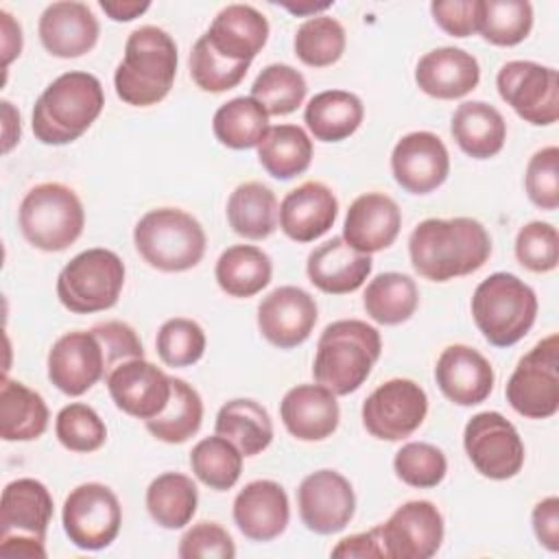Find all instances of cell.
<instances>
[{
	"label": "cell",
	"instance_id": "cell-1",
	"mask_svg": "<svg viewBox=\"0 0 559 559\" xmlns=\"http://www.w3.org/2000/svg\"><path fill=\"white\" fill-rule=\"evenodd\" d=\"M408 255L424 280L448 282L478 271L491 255V238L476 218H426L408 238Z\"/></svg>",
	"mask_w": 559,
	"mask_h": 559
},
{
	"label": "cell",
	"instance_id": "cell-2",
	"mask_svg": "<svg viewBox=\"0 0 559 559\" xmlns=\"http://www.w3.org/2000/svg\"><path fill=\"white\" fill-rule=\"evenodd\" d=\"M177 61V44L164 28L138 26L129 33L124 57L114 72L118 98L133 107L157 105L175 83Z\"/></svg>",
	"mask_w": 559,
	"mask_h": 559
},
{
	"label": "cell",
	"instance_id": "cell-3",
	"mask_svg": "<svg viewBox=\"0 0 559 559\" xmlns=\"http://www.w3.org/2000/svg\"><path fill=\"white\" fill-rule=\"evenodd\" d=\"M105 107L100 81L81 70L59 74L37 98L31 127L41 144H70L79 140Z\"/></svg>",
	"mask_w": 559,
	"mask_h": 559
},
{
	"label": "cell",
	"instance_id": "cell-4",
	"mask_svg": "<svg viewBox=\"0 0 559 559\" xmlns=\"http://www.w3.org/2000/svg\"><path fill=\"white\" fill-rule=\"evenodd\" d=\"M382 352L380 332L360 319H341L319 336L312 362L317 384L334 395H349L369 378Z\"/></svg>",
	"mask_w": 559,
	"mask_h": 559
},
{
	"label": "cell",
	"instance_id": "cell-5",
	"mask_svg": "<svg viewBox=\"0 0 559 559\" xmlns=\"http://www.w3.org/2000/svg\"><path fill=\"white\" fill-rule=\"evenodd\" d=\"M472 317L496 347L522 341L537 317V295L513 273H491L472 295Z\"/></svg>",
	"mask_w": 559,
	"mask_h": 559
},
{
	"label": "cell",
	"instance_id": "cell-6",
	"mask_svg": "<svg viewBox=\"0 0 559 559\" xmlns=\"http://www.w3.org/2000/svg\"><path fill=\"white\" fill-rule=\"evenodd\" d=\"M201 223L179 207L148 210L133 229V245L140 258L164 273H179L197 266L205 253Z\"/></svg>",
	"mask_w": 559,
	"mask_h": 559
},
{
	"label": "cell",
	"instance_id": "cell-7",
	"mask_svg": "<svg viewBox=\"0 0 559 559\" xmlns=\"http://www.w3.org/2000/svg\"><path fill=\"white\" fill-rule=\"evenodd\" d=\"M17 221L28 245L41 251H63L83 234L85 210L70 186L46 181L24 194Z\"/></svg>",
	"mask_w": 559,
	"mask_h": 559
},
{
	"label": "cell",
	"instance_id": "cell-8",
	"mask_svg": "<svg viewBox=\"0 0 559 559\" xmlns=\"http://www.w3.org/2000/svg\"><path fill=\"white\" fill-rule=\"evenodd\" d=\"M52 511V496L44 483L11 480L0 498V555L46 559L44 542Z\"/></svg>",
	"mask_w": 559,
	"mask_h": 559
},
{
	"label": "cell",
	"instance_id": "cell-9",
	"mask_svg": "<svg viewBox=\"0 0 559 559\" xmlns=\"http://www.w3.org/2000/svg\"><path fill=\"white\" fill-rule=\"evenodd\" d=\"M124 286V262L118 253L94 247L76 253L57 277V297L74 314L109 310Z\"/></svg>",
	"mask_w": 559,
	"mask_h": 559
},
{
	"label": "cell",
	"instance_id": "cell-10",
	"mask_svg": "<svg viewBox=\"0 0 559 559\" xmlns=\"http://www.w3.org/2000/svg\"><path fill=\"white\" fill-rule=\"evenodd\" d=\"M507 402L528 419H548L559 411V336L542 338L520 358L509 382Z\"/></svg>",
	"mask_w": 559,
	"mask_h": 559
},
{
	"label": "cell",
	"instance_id": "cell-11",
	"mask_svg": "<svg viewBox=\"0 0 559 559\" xmlns=\"http://www.w3.org/2000/svg\"><path fill=\"white\" fill-rule=\"evenodd\" d=\"M63 531L81 550H103L120 533L122 507L118 496L103 483L74 487L61 511Z\"/></svg>",
	"mask_w": 559,
	"mask_h": 559
},
{
	"label": "cell",
	"instance_id": "cell-12",
	"mask_svg": "<svg viewBox=\"0 0 559 559\" xmlns=\"http://www.w3.org/2000/svg\"><path fill=\"white\" fill-rule=\"evenodd\" d=\"M500 98L526 122L546 127L559 118V74L535 61H507L496 76Z\"/></svg>",
	"mask_w": 559,
	"mask_h": 559
},
{
	"label": "cell",
	"instance_id": "cell-13",
	"mask_svg": "<svg viewBox=\"0 0 559 559\" xmlns=\"http://www.w3.org/2000/svg\"><path fill=\"white\" fill-rule=\"evenodd\" d=\"M463 445L476 472L491 480L513 478L524 465L520 432L498 411L476 413L465 426Z\"/></svg>",
	"mask_w": 559,
	"mask_h": 559
},
{
	"label": "cell",
	"instance_id": "cell-14",
	"mask_svg": "<svg viewBox=\"0 0 559 559\" xmlns=\"http://www.w3.org/2000/svg\"><path fill=\"white\" fill-rule=\"evenodd\" d=\"M426 413V391L408 378H393L362 402V426L376 439L402 441L424 424Z\"/></svg>",
	"mask_w": 559,
	"mask_h": 559
},
{
	"label": "cell",
	"instance_id": "cell-15",
	"mask_svg": "<svg viewBox=\"0 0 559 559\" xmlns=\"http://www.w3.org/2000/svg\"><path fill=\"white\" fill-rule=\"evenodd\" d=\"M378 531L384 559H428L441 548L443 515L430 500H411Z\"/></svg>",
	"mask_w": 559,
	"mask_h": 559
},
{
	"label": "cell",
	"instance_id": "cell-16",
	"mask_svg": "<svg viewBox=\"0 0 559 559\" xmlns=\"http://www.w3.org/2000/svg\"><path fill=\"white\" fill-rule=\"evenodd\" d=\"M107 378V358L92 330L59 336L48 352V380L66 395L79 397Z\"/></svg>",
	"mask_w": 559,
	"mask_h": 559
},
{
	"label": "cell",
	"instance_id": "cell-17",
	"mask_svg": "<svg viewBox=\"0 0 559 559\" xmlns=\"http://www.w3.org/2000/svg\"><path fill=\"white\" fill-rule=\"evenodd\" d=\"M299 518L308 531L317 535H332L343 531L356 511V496L352 483L334 472L319 469L308 474L297 489Z\"/></svg>",
	"mask_w": 559,
	"mask_h": 559
},
{
	"label": "cell",
	"instance_id": "cell-18",
	"mask_svg": "<svg viewBox=\"0 0 559 559\" xmlns=\"http://www.w3.org/2000/svg\"><path fill=\"white\" fill-rule=\"evenodd\" d=\"M105 384L122 413L144 421L157 417L170 400V376L144 358L120 362L109 371Z\"/></svg>",
	"mask_w": 559,
	"mask_h": 559
},
{
	"label": "cell",
	"instance_id": "cell-19",
	"mask_svg": "<svg viewBox=\"0 0 559 559\" xmlns=\"http://www.w3.org/2000/svg\"><path fill=\"white\" fill-rule=\"evenodd\" d=\"M319 310L310 293L299 286H280L258 306L260 334L280 349L301 345L314 330Z\"/></svg>",
	"mask_w": 559,
	"mask_h": 559
},
{
	"label": "cell",
	"instance_id": "cell-20",
	"mask_svg": "<svg viewBox=\"0 0 559 559\" xmlns=\"http://www.w3.org/2000/svg\"><path fill=\"white\" fill-rule=\"evenodd\" d=\"M391 173L411 194L437 190L450 175V155L443 140L430 131L406 133L391 153Z\"/></svg>",
	"mask_w": 559,
	"mask_h": 559
},
{
	"label": "cell",
	"instance_id": "cell-21",
	"mask_svg": "<svg viewBox=\"0 0 559 559\" xmlns=\"http://www.w3.org/2000/svg\"><path fill=\"white\" fill-rule=\"evenodd\" d=\"M231 513L245 537L251 542H271L288 526V496L275 480H251L234 498Z\"/></svg>",
	"mask_w": 559,
	"mask_h": 559
},
{
	"label": "cell",
	"instance_id": "cell-22",
	"mask_svg": "<svg viewBox=\"0 0 559 559\" xmlns=\"http://www.w3.org/2000/svg\"><path fill=\"white\" fill-rule=\"evenodd\" d=\"M402 227L400 205L384 192L356 197L343 223V240L360 253H376L391 247Z\"/></svg>",
	"mask_w": 559,
	"mask_h": 559
},
{
	"label": "cell",
	"instance_id": "cell-23",
	"mask_svg": "<svg viewBox=\"0 0 559 559\" xmlns=\"http://www.w3.org/2000/svg\"><path fill=\"white\" fill-rule=\"evenodd\" d=\"M435 380L450 402L474 406L489 397L493 369L478 349L469 345H448L437 358Z\"/></svg>",
	"mask_w": 559,
	"mask_h": 559
},
{
	"label": "cell",
	"instance_id": "cell-24",
	"mask_svg": "<svg viewBox=\"0 0 559 559\" xmlns=\"http://www.w3.org/2000/svg\"><path fill=\"white\" fill-rule=\"evenodd\" d=\"M98 20L83 2H52L39 17L41 46L59 59H74L90 52L98 41Z\"/></svg>",
	"mask_w": 559,
	"mask_h": 559
},
{
	"label": "cell",
	"instance_id": "cell-25",
	"mask_svg": "<svg viewBox=\"0 0 559 559\" xmlns=\"http://www.w3.org/2000/svg\"><path fill=\"white\" fill-rule=\"evenodd\" d=\"M338 216L334 192L321 181H304L280 205V227L295 242H312L330 231Z\"/></svg>",
	"mask_w": 559,
	"mask_h": 559
},
{
	"label": "cell",
	"instance_id": "cell-26",
	"mask_svg": "<svg viewBox=\"0 0 559 559\" xmlns=\"http://www.w3.org/2000/svg\"><path fill=\"white\" fill-rule=\"evenodd\" d=\"M280 417L295 439L321 441L338 428L341 411L336 395L323 384H297L282 397Z\"/></svg>",
	"mask_w": 559,
	"mask_h": 559
},
{
	"label": "cell",
	"instance_id": "cell-27",
	"mask_svg": "<svg viewBox=\"0 0 559 559\" xmlns=\"http://www.w3.org/2000/svg\"><path fill=\"white\" fill-rule=\"evenodd\" d=\"M371 269V255L349 247L343 236H334L312 249L306 262L308 280L328 295H347L358 290Z\"/></svg>",
	"mask_w": 559,
	"mask_h": 559
},
{
	"label": "cell",
	"instance_id": "cell-28",
	"mask_svg": "<svg viewBox=\"0 0 559 559\" xmlns=\"http://www.w3.org/2000/svg\"><path fill=\"white\" fill-rule=\"evenodd\" d=\"M480 81V66L463 48L443 46L426 52L415 68L417 87L441 100L467 96Z\"/></svg>",
	"mask_w": 559,
	"mask_h": 559
},
{
	"label": "cell",
	"instance_id": "cell-29",
	"mask_svg": "<svg viewBox=\"0 0 559 559\" xmlns=\"http://www.w3.org/2000/svg\"><path fill=\"white\" fill-rule=\"evenodd\" d=\"M205 37L225 59L251 63L269 39V22L251 4H227L216 13Z\"/></svg>",
	"mask_w": 559,
	"mask_h": 559
},
{
	"label": "cell",
	"instance_id": "cell-30",
	"mask_svg": "<svg viewBox=\"0 0 559 559\" xmlns=\"http://www.w3.org/2000/svg\"><path fill=\"white\" fill-rule=\"evenodd\" d=\"M450 133L465 155L489 159L504 146L507 122L493 105L485 100H465L452 114Z\"/></svg>",
	"mask_w": 559,
	"mask_h": 559
},
{
	"label": "cell",
	"instance_id": "cell-31",
	"mask_svg": "<svg viewBox=\"0 0 559 559\" xmlns=\"http://www.w3.org/2000/svg\"><path fill=\"white\" fill-rule=\"evenodd\" d=\"M48 406L44 397L26 384L2 378L0 384V437L4 441H33L48 428Z\"/></svg>",
	"mask_w": 559,
	"mask_h": 559
},
{
	"label": "cell",
	"instance_id": "cell-32",
	"mask_svg": "<svg viewBox=\"0 0 559 559\" xmlns=\"http://www.w3.org/2000/svg\"><path fill=\"white\" fill-rule=\"evenodd\" d=\"M362 118V100L345 90L319 92L304 109V122L319 142H341L349 138L360 127Z\"/></svg>",
	"mask_w": 559,
	"mask_h": 559
},
{
	"label": "cell",
	"instance_id": "cell-33",
	"mask_svg": "<svg viewBox=\"0 0 559 559\" xmlns=\"http://www.w3.org/2000/svg\"><path fill=\"white\" fill-rule=\"evenodd\" d=\"M229 227L249 240L269 238L277 229L280 205L275 192L260 181H245L227 199Z\"/></svg>",
	"mask_w": 559,
	"mask_h": 559
},
{
	"label": "cell",
	"instance_id": "cell-34",
	"mask_svg": "<svg viewBox=\"0 0 559 559\" xmlns=\"http://www.w3.org/2000/svg\"><path fill=\"white\" fill-rule=\"evenodd\" d=\"M214 430L229 439L242 456H255L273 441V424L266 408L249 397L225 402L216 415Z\"/></svg>",
	"mask_w": 559,
	"mask_h": 559
},
{
	"label": "cell",
	"instance_id": "cell-35",
	"mask_svg": "<svg viewBox=\"0 0 559 559\" xmlns=\"http://www.w3.org/2000/svg\"><path fill=\"white\" fill-rule=\"evenodd\" d=\"M216 284L229 297H253L269 286L271 258L253 245H231L216 260Z\"/></svg>",
	"mask_w": 559,
	"mask_h": 559
},
{
	"label": "cell",
	"instance_id": "cell-36",
	"mask_svg": "<svg viewBox=\"0 0 559 559\" xmlns=\"http://www.w3.org/2000/svg\"><path fill=\"white\" fill-rule=\"evenodd\" d=\"M199 491L190 476L164 472L146 489V509L162 528H183L197 513Z\"/></svg>",
	"mask_w": 559,
	"mask_h": 559
},
{
	"label": "cell",
	"instance_id": "cell-37",
	"mask_svg": "<svg viewBox=\"0 0 559 559\" xmlns=\"http://www.w3.org/2000/svg\"><path fill=\"white\" fill-rule=\"evenodd\" d=\"M269 114L251 96H236L221 105L212 118L216 140L234 151L258 146L269 133Z\"/></svg>",
	"mask_w": 559,
	"mask_h": 559
},
{
	"label": "cell",
	"instance_id": "cell-38",
	"mask_svg": "<svg viewBox=\"0 0 559 559\" xmlns=\"http://www.w3.org/2000/svg\"><path fill=\"white\" fill-rule=\"evenodd\" d=\"M258 162L275 179H293L312 162V140L297 124L271 127L258 144Z\"/></svg>",
	"mask_w": 559,
	"mask_h": 559
},
{
	"label": "cell",
	"instance_id": "cell-39",
	"mask_svg": "<svg viewBox=\"0 0 559 559\" xmlns=\"http://www.w3.org/2000/svg\"><path fill=\"white\" fill-rule=\"evenodd\" d=\"M419 304V290L413 277L404 273H380L376 275L362 295L367 314L382 325H400L408 321Z\"/></svg>",
	"mask_w": 559,
	"mask_h": 559
},
{
	"label": "cell",
	"instance_id": "cell-40",
	"mask_svg": "<svg viewBox=\"0 0 559 559\" xmlns=\"http://www.w3.org/2000/svg\"><path fill=\"white\" fill-rule=\"evenodd\" d=\"M203 421V402L199 391L181 378H170V400L166 408L144 421L146 430L164 443H183L194 437Z\"/></svg>",
	"mask_w": 559,
	"mask_h": 559
},
{
	"label": "cell",
	"instance_id": "cell-41",
	"mask_svg": "<svg viewBox=\"0 0 559 559\" xmlns=\"http://www.w3.org/2000/svg\"><path fill=\"white\" fill-rule=\"evenodd\" d=\"M533 28V7L526 0H478L476 31L493 46H515Z\"/></svg>",
	"mask_w": 559,
	"mask_h": 559
},
{
	"label": "cell",
	"instance_id": "cell-42",
	"mask_svg": "<svg viewBox=\"0 0 559 559\" xmlns=\"http://www.w3.org/2000/svg\"><path fill=\"white\" fill-rule=\"evenodd\" d=\"M194 476L214 491L231 489L242 472V452L225 437L214 435L201 439L190 452Z\"/></svg>",
	"mask_w": 559,
	"mask_h": 559
},
{
	"label": "cell",
	"instance_id": "cell-43",
	"mask_svg": "<svg viewBox=\"0 0 559 559\" xmlns=\"http://www.w3.org/2000/svg\"><path fill=\"white\" fill-rule=\"evenodd\" d=\"M306 92L304 74L288 63L266 66L251 85V98H255L269 116L293 114L304 103Z\"/></svg>",
	"mask_w": 559,
	"mask_h": 559
},
{
	"label": "cell",
	"instance_id": "cell-44",
	"mask_svg": "<svg viewBox=\"0 0 559 559\" xmlns=\"http://www.w3.org/2000/svg\"><path fill=\"white\" fill-rule=\"evenodd\" d=\"M345 28L330 15H314L299 24L295 33V55L310 68H328L345 52Z\"/></svg>",
	"mask_w": 559,
	"mask_h": 559
},
{
	"label": "cell",
	"instance_id": "cell-45",
	"mask_svg": "<svg viewBox=\"0 0 559 559\" xmlns=\"http://www.w3.org/2000/svg\"><path fill=\"white\" fill-rule=\"evenodd\" d=\"M188 63H190L192 81L203 92H212V94L227 92V90L236 87L249 70L247 61H231V59H225L223 55H218L205 35H201L194 41Z\"/></svg>",
	"mask_w": 559,
	"mask_h": 559
},
{
	"label": "cell",
	"instance_id": "cell-46",
	"mask_svg": "<svg viewBox=\"0 0 559 559\" xmlns=\"http://www.w3.org/2000/svg\"><path fill=\"white\" fill-rule=\"evenodd\" d=\"M55 432L59 443L70 452H94L107 439L105 421L83 402H72L57 413Z\"/></svg>",
	"mask_w": 559,
	"mask_h": 559
},
{
	"label": "cell",
	"instance_id": "cell-47",
	"mask_svg": "<svg viewBox=\"0 0 559 559\" xmlns=\"http://www.w3.org/2000/svg\"><path fill=\"white\" fill-rule=\"evenodd\" d=\"M393 469L402 483L417 489H430L445 478L448 461L437 445L411 441L395 452Z\"/></svg>",
	"mask_w": 559,
	"mask_h": 559
},
{
	"label": "cell",
	"instance_id": "cell-48",
	"mask_svg": "<svg viewBox=\"0 0 559 559\" xmlns=\"http://www.w3.org/2000/svg\"><path fill=\"white\" fill-rule=\"evenodd\" d=\"M157 356L168 367H188L201 360L205 352L203 328L186 317H175L162 323L155 338Z\"/></svg>",
	"mask_w": 559,
	"mask_h": 559
},
{
	"label": "cell",
	"instance_id": "cell-49",
	"mask_svg": "<svg viewBox=\"0 0 559 559\" xmlns=\"http://www.w3.org/2000/svg\"><path fill=\"white\" fill-rule=\"evenodd\" d=\"M515 258L533 273L555 271L559 264V234L544 221L526 223L515 236Z\"/></svg>",
	"mask_w": 559,
	"mask_h": 559
},
{
	"label": "cell",
	"instance_id": "cell-50",
	"mask_svg": "<svg viewBox=\"0 0 559 559\" xmlns=\"http://www.w3.org/2000/svg\"><path fill=\"white\" fill-rule=\"evenodd\" d=\"M524 186L528 199L542 210L559 207V148L544 146L539 148L526 166Z\"/></svg>",
	"mask_w": 559,
	"mask_h": 559
},
{
	"label": "cell",
	"instance_id": "cell-51",
	"mask_svg": "<svg viewBox=\"0 0 559 559\" xmlns=\"http://www.w3.org/2000/svg\"><path fill=\"white\" fill-rule=\"evenodd\" d=\"M177 555L181 559H231L236 557V546L231 535L216 522H197L179 539Z\"/></svg>",
	"mask_w": 559,
	"mask_h": 559
},
{
	"label": "cell",
	"instance_id": "cell-52",
	"mask_svg": "<svg viewBox=\"0 0 559 559\" xmlns=\"http://www.w3.org/2000/svg\"><path fill=\"white\" fill-rule=\"evenodd\" d=\"M92 332L98 336L105 358H107V376L114 367L131 358H144V347L135 330L124 321H105L96 323Z\"/></svg>",
	"mask_w": 559,
	"mask_h": 559
},
{
	"label": "cell",
	"instance_id": "cell-53",
	"mask_svg": "<svg viewBox=\"0 0 559 559\" xmlns=\"http://www.w3.org/2000/svg\"><path fill=\"white\" fill-rule=\"evenodd\" d=\"M430 13L452 37H467L476 33L478 0H435L430 4Z\"/></svg>",
	"mask_w": 559,
	"mask_h": 559
},
{
	"label": "cell",
	"instance_id": "cell-54",
	"mask_svg": "<svg viewBox=\"0 0 559 559\" xmlns=\"http://www.w3.org/2000/svg\"><path fill=\"white\" fill-rule=\"evenodd\" d=\"M533 531L537 542L550 550H559V498L548 496L533 507Z\"/></svg>",
	"mask_w": 559,
	"mask_h": 559
},
{
	"label": "cell",
	"instance_id": "cell-55",
	"mask_svg": "<svg viewBox=\"0 0 559 559\" xmlns=\"http://www.w3.org/2000/svg\"><path fill=\"white\" fill-rule=\"evenodd\" d=\"M332 557H360V559L384 557L378 526H373V528H369V531H365V533H356V535L343 537V539L332 548Z\"/></svg>",
	"mask_w": 559,
	"mask_h": 559
},
{
	"label": "cell",
	"instance_id": "cell-56",
	"mask_svg": "<svg viewBox=\"0 0 559 559\" xmlns=\"http://www.w3.org/2000/svg\"><path fill=\"white\" fill-rule=\"evenodd\" d=\"M0 24H2V63L7 68L22 52V28L9 11H0Z\"/></svg>",
	"mask_w": 559,
	"mask_h": 559
},
{
	"label": "cell",
	"instance_id": "cell-57",
	"mask_svg": "<svg viewBox=\"0 0 559 559\" xmlns=\"http://www.w3.org/2000/svg\"><path fill=\"white\" fill-rule=\"evenodd\" d=\"M151 2H135V0H100V9L114 20V22H131L140 17Z\"/></svg>",
	"mask_w": 559,
	"mask_h": 559
},
{
	"label": "cell",
	"instance_id": "cell-58",
	"mask_svg": "<svg viewBox=\"0 0 559 559\" xmlns=\"http://www.w3.org/2000/svg\"><path fill=\"white\" fill-rule=\"evenodd\" d=\"M2 120H4V142L2 151L9 153L20 142V111L9 100H2Z\"/></svg>",
	"mask_w": 559,
	"mask_h": 559
},
{
	"label": "cell",
	"instance_id": "cell-59",
	"mask_svg": "<svg viewBox=\"0 0 559 559\" xmlns=\"http://www.w3.org/2000/svg\"><path fill=\"white\" fill-rule=\"evenodd\" d=\"M282 7L284 9H288L290 13H295V15H317L319 11H325V9H330L332 7V2H297V4H290V2H282Z\"/></svg>",
	"mask_w": 559,
	"mask_h": 559
}]
</instances>
